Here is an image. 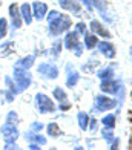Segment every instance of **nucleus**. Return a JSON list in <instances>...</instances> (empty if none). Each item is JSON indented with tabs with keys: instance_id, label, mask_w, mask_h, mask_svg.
I'll return each instance as SVG.
<instances>
[{
	"instance_id": "f3484780",
	"label": "nucleus",
	"mask_w": 132,
	"mask_h": 150,
	"mask_svg": "<svg viewBox=\"0 0 132 150\" xmlns=\"http://www.w3.org/2000/svg\"><path fill=\"white\" fill-rule=\"evenodd\" d=\"M91 3L92 6L97 9L101 14V17L108 20V22H111V18H109V14H108V6H106V2L105 0H91Z\"/></svg>"
},
{
	"instance_id": "aec40b11",
	"label": "nucleus",
	"mask_w": 132,
	"mask_h": 150,
	"mask_svg": "<svg viewBox=\"0 0 132 150\" xmlns=\"http://www.w3.org/2000/svg\"><path fill=\"white\" fill-rule=\"evenodd\" d=\"M83 35H85V46L88 47V49H94V47L97 46V43H98L97 35L94 32H85Z\"/></svg>"
},
{
	"instance_id": "c85d7f7f",
	"label": "nucleus",
	"mask_w": 132,
	"mask_h": 150,
	"mask_svg": "<svg viewBox=\"0 0 132 150\" xmlns=\"http://www.w3.org/2000/svg\"><path fill=\"white\" fill-rule=\"evenodd\" d=\"M101 136H103V139H105L106 142H112V139L115 138L112 129H109V127H105V129H103V130H101Z\"/></svg>"
},
{
	"instance_id": "423d86ee",
	"label": "nucleus",
	"mask_w": 132,
	"mask_h": 150,
	"mask_svg": "<svg viewBox=\"0 0 132 150\" xmlns=\"http://www.w3.org/2000/svg\"><path fill=\"white\" fill-rule=\"evenodd\" d=\"M8 16H9V23L12 29H20L23 23V18L20 16V6L17 3H11L8 8Z\"/></svg>"
},
{
	"instance_id": "f257e3e1",
	"label": "nucleus",
	"mask_w": 132,
	"mask_h": 150,
	"mask_svg": "<svg viewBox=\"0 0 132 150\" xmlns=\"http://www.w3.org/2000/svg\"><path fill=\"white\" fill-rule=\"evenodd\" d=\"M46 22H48V32L51 37H59L60 34L69 31L72 26V20L69 16L61 14L57 11H49L46 14Z\"/></svg>"
},
{
	"instance_id": "20e7f679",
	"label": "nucleus",
	"mask_w": 132,
	"mask_h": 150,
	"mask_svg": "<svg viewBox=\"0 0 132 150\" xmlns=\"http://www.w3.org/2000/svg\"><path fill=\"white\" fill-rule=\"evenodd\" d=\"M63 45L68 51H72L77 57H80L83 54V49H81V45H80V40H78V34L75 31H66V35H65V40H63Z\"/></svg>"
},
{
	"instance_id": "f03ea898",
	"label": "nucleus",
	"mask_w": 132,
	"mask_h": 150,
	"mask_svg": "<svg viewBox=\"0 0 132 150\" xmlns=\"http://www.w3.org/2000/svg\"><path fill=\"white\" fill-rule=\"evenodd\" d=\"M12 78H14V81H16L20 93L25 92L28 87L32 84V75H31V72H28V69H23V67H19V66H14Z\"/></svg>"
},
{
	"instance_id": "58836bf2",
	"label": "nucleus",
	"mask_w": 132,
	"mask_h": 150,
	"mask_svg": "<svg viewBox=\"0 0 132 150\" xmlns=\"http://www.w3.org/2000/svg\"><path fill=\"white\" fill-rule=\"evenodd\" d=\"M28 149H34V150H39L40 149V144H37V142H29V146H28Z\"/></svg>"
},
{
	"instance_id": "2f4dec72",
	"label": "nucleus",
	"mask_w": 132,
	"mask_h": 150,
	"mask_svg": "<svg viewBox=\"0 0 132 150\" xmlns=\"http://www.w3.org/2000/svg\"><path fill=\"white\" fill-rule=\"evenodd\" d=\"M43 129H45V124H41V122H39V121H32L31 122V130L40 132V130H43Z\"/></svg>"
},
{
	"instance_id": "6e6552de",
	"label": "nucleus",
	"mask_w": 132,
	"mask_h": 150,
	"mask_svg": "<svg viewBox=\"0 0 132 150\" xmlns=\"http://www.w3.org/2000/svg\"><path fill=\"white\" fill-rule=\"evenodd\" d=\"M117 107V100L105 97V95H97L95 97V110L97 112H105L111 110V109Z\"/></svg>"
},
{
	"instance_id": "6ab92c4d",
	"label": "nucleus",
	"mask_w": 132,
	"mask_h": 150,
	"mask_svg": "<svg viewBox=\"0 0 132 150\" xmlns=\"http://www.w3.org/2000/svg\"><path fill=\"white\" fill-rule=\"evenodd\" d=\"M34 63H36V55H26V57H23V58L17 60L14 66H19V67H23V69L29 71L31 67L34 66Z\"/></svg>"
},
{
	"instance_id": "9d476101",
	"label": "nucleus",
	"mask_w": 132,
	"mask_h": 150,
	"mask_svg": "<svg viewBox=\"0 0 132 150\" xmlns=\"http://www.w3.org/2000/svg\"><path fill=\"white\" fill-rule=\"evenodd\" d=\"M100 89H101V92H105V93L117 95V93H118V91H120V83H118V81H114L112 78L101 80Z\"/></svg>"
},
{
	"instance_id": "dca6fc26",
	"label": "nucleus",
	"mask_w": 132,
	"mask_h": 150,
	"mask_svg": "<svg viewBox=\"0 0 132 150\" xmlns=\"http://www.w3.org/2000/svg\"><path fill=\"white\" fill-rule=\"evenodd\" d=\"M20 16H22L23 22L26 25L32 23V8H31L29 3H22L20 5Z\"/></svg>"
},
{
	"instance_id": "39448f33",
	"label": "nucleus",
	"mask_w": 132,
	"mask_h": 150,
	"mask_svg": "<svg viewBox=\"0 0 132 150\" xmlns=\"http://www.w3.org/2000/svg\"><path fill=\"white\" fill-rule=\"evenodd\" d=\"M0 133H2V138L5 139V142H16L20 136L17 124H12V122H8V121L0 127Z\"/></svg>"
},
{
	"instance_id": "4468645a",
	"label": "nucleus",
	"mask_w": 132,
	"mask_h": 150,
	"mask_svg": "<svg viewBox=\"0 0 132 150\" xmlns=\"http://www.w3.org/2000/svg\"><path fill=\"white\" fill-rule=\"evenodd\" d=\"M16 51V43L12 40H6V42L0 43V58H6Z\"/></svg>"
},
{
	"instance_id": "ddd939ff",
	"label": "nucleus",
	"mask_w": 132,
	"mask_h": 150,
	"mask_svg": "<svg viewBox=\"0 0 132 150\" xmlns=\"http://www.w3.org/2000/svg\"><path fill=\"white\" fill-rule=\"evenodd\" d=\"M89 28H91V31L95 34V35L105 37V38H111V37H112V35H111V32L98 22V20H92V22L89 23Z\"/></svg>"
},
{
	"instance_id": "f8f14e48",
	"label": "nucleus",
	"mask_w": 132,
	"mask_h": 150,
	"mask_svg": "<svg viewBox=\"0 0 132 150\" xmlns=\"http://www.w3.org/2000/svg\"><path fill=\"white\" fill-rule=\"evenodd\" d=\"M66 71H68V78H66V86L68 87H75L78 84V80H80V74L77 71L72 69V63H68L66 64Z\"/></svg>"
},
{
	"instance_id": "a211bd4d",
	"label": "nucleus",
	"mask_w": 132,
	"mask_h": 150,
	"mask_svg": "<svg viewBox=\"0 0 132 150\" xmlns=\"http://www.w3.org/2000/svg\"><path fill=\"white\" fill-rule=\"evenodd\" d=\"M25 139L28 141V142H37V144H40V146H43V144H46V138L43 135H40L39 132H26L25 135Z\"/></svg>"
},
{
	"instance_id": "7c9ffc66",
	"label": "nucleus",
	"mask_w": 132,
	"mask_h": 150,
	"mask_svg": "<svg viewBox=\"0 0 132 150\" xmlns=\"http://www.w3.org/2000/svg\"><path fill=\"white\" fill-rule=\"evenodd\" d=\"M60 51H61V42H60V40H57V42H54V45L51 47L52 57H59L60 55Z\"/></svg>"
},
{
	"instance_id": "c756f323",
	"label": "nucleus",
	"mask_w": 132,
	"mask_h": 150,
	"mask_svg": "<svg viewBox=\"0 0 132 150\" xmlns=\"http://www.w3.org/2000/svg\"><path fill=\"white\" fill-rule=\"evenodd\" d=\"M6 121L8 122H12V124H19L20 122V118H19V115L16 110H9L8 115H6Z\"/></svg>"
},
{
	"instance_id": "e433bc0d",
	"label": "nucleus",
	"mask_w": 132,
	"mask_h": 150,
	"mask_svg": "<svg viewBox=\"0 0 132 150\" xmlns=\"http://www.w3.org/2000/svg\"><path fill=\"white\" fill-rule=\"evenodd\" d=\"M80 2L83 3L88 8V11L91 12V11H94V6H92V3H91V0H80Z\"/></svg>"
},
{
	"instance_id": "393cba45",
	"label": "nucleus",
	"mask_w": 132,
	"mask_h": 150,
	"mask_svg": "<svg viewBox=\"0 0 132 150\" xmlns=\"http://www.w3.org/2000/svg\"><path fill=\"white\" fill-rule=\"evenodd\" d=\"M77 118H78V127L81 129V130H86V129H88V122H89L88 113L86 112H78Z\"/></svg>"
},
{
	"instance_id": "473e14b6",
	"label": "nucleus",
	"mask_w": 132,
	"mask_h": 150,
	"mask_svg": "<svg viewBox=\"0 0 132 150\" xmlns=\"http://www.w3.org/2000/svg\"><path fill=\"white\" fill-rule=\"evenodd\" d=\"M75 32H77V34H85L86 32V25L83 22L77 23V25H75Z\"/></svg>"
},
{
	"instance_id": "5701e85b",
	"label": "nucleus",
	"mask_w": 132,
	"mask_h": 150,
	"mask_svg": "<svg viewBox=\"0 0 132 150\" xmlns=\"http://www.w3.org/2000/svg\"><path fill=\"white\" fill-rule=\"evenodd\" d=\"M46 133L51 136V138H57V136L61 135V130L60 127L57 126V122H49V124L46 126Z\"/></svg>"
},
{
	"instance_id": "4be33fe9",
	"label": "nucleus",
	"mask_w": 132,
	"mask_h": 150,
	"mask_svg": "<svg viewBox=\"0 0 132 150\" xmlns=\"http://www.w3.org/2000/svg\"><path fill=\"white\" fill-rule=\"evenodd\" d=\"M5 86H6V91H9L11 93H14V95L20 93L19 87H17V84H16V81H14L12 77H8V75H6V77H5Z\"/></svg>"
},
{
	"instance_id": "a19ab883",
	"label": "nucleus",
	"mask_w": 132,
	"mask_h": 150,
	"mask_svg": "<svg viewBox=\"0 0 132 150\" xmlns=\"http://www.w3.org/2000/svg\"><path fill=\"white\" fill-rule=\"evenodd\" d=\"M129 52H131V57H132V46H131V49H129Z\"/></svg>"
},
{
	"instance_id": "b1692460",
	"label": "nucleus",
	"mask_w": 132,
	"mask_h": 150,
	"mask_svg": "<svg viewBox=\"0 0 132 150\" xmlns=\"http://www.w3.org/2000/svg\"><path fill=\"white\" fill-rule=\"evenodd\" d=\"M52 95H54V98L59 101V103H65V101H68V95L66 92L61 89V87H55V89L52 91Z\"/></svg>"
},
{
	"instance_id": "f704fd0d",
	"label": "nucleus",
	"mask_w": 132,
	"mask_h": 150,
	"mask_svg": "<svg viewBox=\"0 0 132 150\" xmlns=\"http://www.w3.org/2000/svg\"><path fill=\"white\" fill-rule=\"evenodd\" d=\"M3 149H5V150H8V149H9V150H12V149H16V150H19L20 147H19L17 144H16V142H5V146H3Z\"/></svg>"
},
{
	"instance_id": "c9c22d12",
	"label": "nucleus",
	"mask_w": 132,
	"mask_h": 150,
	"mask_svg": "<svg viewBox=\"0 0 132 150\" xmlns=\"http://www.w3.org/2000/svg\"><path fill=\"white\" fill-rule=\"evenodd\" d=\"M89 129H91V130L94 132V130H97V120L95 118H89Z\"/></svg>"
},
{
	"instance_id": "7ed1b4c3",
	"label": "nucleus",
	"mask_w": 132,
	"mask_h": 150,
	"mask_svg": "<svg viewBox=\"0 0 132 150\" xmlns=\"http://www.w3.org/2000/svg\"><path fill=\"white\" fill-rule=\"evenodd\" d=\"M34 106H36L39 113H41V115L52 113V112H55V109H57L54 104V101L48 97L46 93H41V92H39L36 95V98H34Z\"/></svg>"
},
{
	"instance_id": "412c9836",
	"label": "nucleus",
	"mask_w": 132,
	"mask_h": 150,
	"mask_svg": "<svg viewBox=\"0 0 132 150\" xmlns=\"http://www.w3.org/2000/svg\"><path fill=\"white\" fill-rule=\"evenodd\" d=\"M98 64H100V61L97 60V58H89V61H86V63L81 66V71L86 72V74H92L94 69H95Z\"/></svg>"
},
{
	"instance_id": "ea45409f",
	"label": "nucleus",
	"mask_w": 132,
	"mask_h": 150,
	"mask_svg": "<svg viewBox=\"0 0 132 150\" xmlns=\"http://www.w3.org/2000/svg\"><path fill=\"white\" fill-rule=\"evenodd\" d=\"M129 149H132V136H131V139H129Z\"/></svg>"
},
{
	"instance_id": "2eb2a0df",
	"label": "nucleus",
	"mask_w": 132,
	"mask_h": 150,
	"mask_svg": "<svg viewBox=\"0 0 132 150\" xmlns=\"http://www.w3.org/2000/svg\"><path fill=\"white\" fill-rule=\"evenodd\" d=\"M97 46H98V51H100L106 58H114V57H115V47H114L112 43L100 42V43H97Z\"/></svg>"
},
{
	"instance_id": "79ce46f5",
	"label": "nucleus",
	"mask_w": 132,
	"mask_h": 150,
	"mask_svg": "<svg viewBox=\"0 0 132 150\" xmlns=\"http://www.w3.org/2000/svg\"><path fill=\"white\" fill-rule=\"evenodd\" d=\"M0 5H2V2H0Z\"/></svg>"
},
{
	"instance_id": "4c0bfd02",
	"label": "nucleus",
	"mask_w": 132,
	"mask_h": 150,
	"mask_svg": "<svg viewBox=\"0 0 132 150\" xmlns=\"http://www.w3.org/2000/svg\"><path fill=\"white\" fill-rule=\"evenodd\" d=\"M118 146H120V139L118 138H114L112 139V146H111V150H115Z\"/></svg>"
},
{
	"instance_id": "72a5a7b5",
	"label": "nucleus",
	"mask_w": 132,
	"mask_h": 150,
	"mask_svg": "<svg viewBox=\"0 0 132 150\" xmlns=\"http://www.w3.org/2000/svg\"><path fill=\"white\" fill-rule=\"evenodd\" d=\"M71 109V103L69 101H65V103H59V110H69Z\"/></svg>"
},
{
	"instance_id": "cd10ccee",
	"label": "nucleus",
	"mask_w": 132,
	"mask_h": 150,
	"mask_svg": "<svg viewBox=\"0 0 132 150\" xmlns=\"http://www.w3.org/2000/svg\"><path fill=\"white\" fill-rule=\"evenodd\" d=\"M101 122H103V126H105V127L114 129L115 127V115H106V117H103Z\"/></svg>"
},
{
	"instance_id": "bb28decb",
	"label": "nucleus",
	"mask_w": 132,
	"mask_h": 150,
	"mask_svg": "<svg viewBox=\"0 0 132 150\" xmlns=\"http://www.w3.org/2000/svg\"><path fill=\"white\" fill-rule=\"evenodd\" d=\"M8 28H9L8 20H6L5 17H2L0 18V40H3L6 35H8Z\"/></svg>"
},
{
	"instance_id": "0eeeda50",
	"label": "nucleus",
	"mask_w": 132,
	"mask_h": 150,
	"mask_svg": "<svg viewBox=\"0 0 132 150\" xmlns=\"http://www.w3.org/2000/svg\"><path fill=\"white\" fill-rule=\"evenodd\" d=\"M37 72L40 77H43L46 80H55L59 77V69H57V66H54L52 63H40L37 66Z\"/></svg>"
},
{
	"instance_id": "1a4fd4ad",
	"label": "nucleus",
	"mask_w": 132,
	"mask_h": 150,
	"mask_svg": "<svg viewBox=\"0 0 132 150\" xmlns=\"http://www.w3.org/2000/svg\"><path fill=\"white\" fill-rule=\"evenodd\" d=\"M31 8H32V17L36 20H39V22H41V20L46 17L48 11H49V9H48V5L45 2H40V0L32 2Z\"/></svg>"
},
{
	"instance_id": "9b49d317",
	"label": "nucleus",
	"mask_w": 132,
	"mask_h": 150,
	"mask_svg": "<svg viewBox=\"0 0 132 150\" xmlns=\"http://www.w3.org/2000/svg\"><path fill=\"white\" fill-rule=\"evenodd\" d=\"M59 5L61 6V9H65V11H71L72 14L80 16L81 5H80V3H77V0H59Z\"/></svg>"
},
{
	"instance_id": "a878e982",
	"label": "nucleus",
	"mask_w": 132,
	"mask_h": 150,
	"mask_svg": "<svg viewBox=\"0 0 132 150\" xmlns=\"http://www.w3.org/2000/svg\"><path fill=\"white\" fill-rule=\"evenodd\" d=\"M97 75L101 78V80H108V78H112L114 77V69L111 66L108 67H103V69H100L98 72H97Z\"/></svg>"
}]
</instances>
